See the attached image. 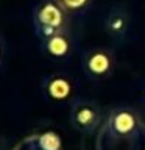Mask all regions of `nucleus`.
I'll return each instance as SVG.
<instances>
[{"label":"nucleus","instance_id":"obj_4","mask_svg":"<svg viewBox=\"0 0 145 150\" xmlns=\"http://www.w3.org/2000/svg\"><path fill=\"white\" fill-rule=\"evenodd\" d=\"M70 125L78 133L91 134L103 122V111L97 102L78 97L70 103Z\"/></svg>","mask_w":145,"mask_h":150},{"label":"nucleus","instance_id":"obj_1","mask_svg":"<svg viewBox=\"0 0 145 150\" xmlns=\"http://www.w3.org/2000/svg\"><path fill=\"white\" fill-rule=\"evenodd\" d=\"M105 133L112 141L134 142L145 134V124L140 112L131 106H115L109 111L105 122Z\"/></svg>","mask_w":145,"mask_h":150},{"label":"nucleus","instance_id":"obj_9","mask_svg":"<svg viewBox=\"0 0 145 150\" xmlns=\"http://www.w3.org/2000/svg\"><path fill=\"white\" fill-rule=\"evenodd\" d=\"M41 150H63V141L55 131H44L36 138Z\"/></svg>","mask_w":145,"mask_h":150},{"label":"nucleus","instance_id":"obj_7","mask_svg":"<svg viewBox=\"0 0 145 150\" xmlns=\"http://www.w3.org/2000/svg\"><path fill=\"white\" fill-rule=\"evenodd\" d=\"M41 50L50 59H67L75 50V41L70 30L59 31L41 39Z\"/></svg>","mask_w":145,"mask_h":150},{"label":"nucleus","instance_id":"obj_6","mask_svg":"<svg viewBox=\"0 0 145 150\" xmlns=\"http://www.w3.org/2000/svg\"><path fill=\"white\" fill-rule=\"evenodd\" d=\"M131 27H133V16L128 6L114 5L108 9L105 16V31L114 45H122L128 39Z\"/></svg>","mask_w":145,"mask_h":150},{"label":"nucleus","instance_id":"obj_5","mask_svg":"<svg viewBox=\"0 0 145 150\" xmlns=\"http://www.w3.org/2000/svg\"><path fill=\"white\" fill-rule=\"evenodd\" d=\"M42 96L55 105L72 103L77 97V81L72 75L53 72L42 80Z\"/></svg>","mask_w":145,"mask_h":150},{"label":"nucleus","instance_id":"obj_10","mask_svg":"<svg viewBox=\"0 0 145 150\" xmlns=\"http://www.w3.org/2000/svg\"><path fill=\"white\" fill-rule=\"evenodd\" d=\"M0 56H2V45H0Z\"/></svg>","mask_w":145,"mask_h":150},{"label":"nucleus","instance_id":"obj_2","mask_svg":"<svg viewBox=\"0 0 145 150\" xmlns=\"http://www.w3.org/2000/svg\"><path fill=\"white\" fill-rule=\"evenodd\" d=\"M70 16L58 0H41L33 9V27L39 39L69 30Z\"/></svg>","mask_w":145,"mask_h":150},{"label":"nucleus","instance_id":"obj_8","mask_svg":"<svg viewBox=\"0 0 145 150\" xmlns=\"http://www.w3.org/2000/svg\"><path fill=\"white\" fill-rule=\"evenodd\" d=\"M58 3L70 17H78L87 14L94 5V0H58Z\"/></svg>","mask_w":145,"mask_h":150},{"label":"nucleus","instance_id":"obj_3","mask_svg":"<svg viewBox=\"0 0 145 150\" xmlns=\"http://www.w3.org/2000/svg\"><path fill=\"white\" fill-rule=\"evenodd\" d=\"M81 69L92 81H105L111 78L117 69V56L111 47H91L83 53Z\"/></svg>","mask_w":145,"mask_h":150}]
</instances>
